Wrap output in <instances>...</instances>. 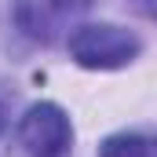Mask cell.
Segmentation results:
<instances>
[{
  "label": "cell",
  "instance_id": "1",
  "mask_svg": "<svg viewBox=\"0 0 157 157\" xmlns=\"http://www.w3.org/2000/svg\"><path fill=\"white\" fill-rule=\"evenodd\" d=\"M70 59L84 70H121L139 59L143 40L117 22H80L70 29Z\"/></svg>",
  "mask_w": 157,
  "mask_h": 157
},
{
  "label": "cell",
  "instance_id": "3",
  "mask_svg": "<svg viewBox=\"0 0 157 157\" xmlns=\"http://www.w3.org/2000/svg\"><path fill=\"white\" fill-rule=\"evenodd\" d=\"M88 11V4H15L11 18L29 40L51 44L62 29H73V18Z\"/></svg>",
  "mask_w": 157,
  "mask_h": 157
},
{
  "label": "cell",
  "instance_id": "4",
  "mask_svg": "<svg viewBox=\"0 0 157 157\" xmlns=\"http://www.w3.org/2000/svg\"><path fill=\"white\" fill-rule=\"evenodd\" d=\"M99 157H157L154 132H113L99 143Z\"/></svg>",
  "mask_w": 157,
  "mask_h": 157
},
{
  "label": "cell",
  "instance_id": "6",
  "mask_svg": "<svg viewBox=\"0 0 157 157\" xmlns=\"http://www.w3.org/2000/svg\"><path fill=\"white\" fill-rule=\"evenodd\" d=\"M4 128H7V110H4V102H0V135H4Z\"/></svg>",
  "mask_w": 157,
  "mask_h": 157
},
{
  "label": "cell",
  "instance_id": "2",
  "mask_svg": "<svg viewBox=\"0 0 157 157\" xmlns=\"http://www.w3.org/2000/svg\"><path fill=\"white\" fill-rule=\"evenodd\" d=\"M18 150L26 157H66L73 146V124L62 106L55 102H33L18 128H15Z\"/></svg>",
  "mask_w": 157,
  "mask_h": 157
},
{
  "label": "cell",
  "instance_id": "5",
  "mask_svg": "<svg viewBox=\"0 0 157 157\" xmlns=\"http://www.w3.org/2000/svg\"><path fill=\"white\" fill-rule=\"evenodd\" d=\"M139 11H143L146 18H154V22H157V0H143V4H139Z\"/></svg>",
  "mask_w": 157,
  "mask_h": 157
}]
</instances>
